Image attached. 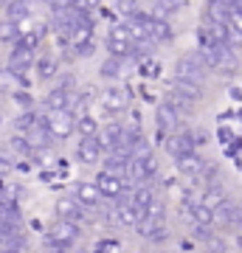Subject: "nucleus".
I'll use <instances>...</instances> for the list:
<instances>
[{"mask_svg":"<svg viewBox=\"0 0 242 253\" xmlns=\"http://www.w3.org/2000/svg\"><path fill=\"white\" fill-rule=\"evenodd\" d=\"M40 121L48 129L51 141H65V138L73 135V116L68 110H45L40 116Z\"/></svg>","mask_w":242,"mask_h":253,"instance_id":"nucleus-1","label":"nucleus"},{"mask_svg":"<svg viewBox=\"0 0 242 253\" xmlns=\"http://www.w3.org/2000/svg\"><path fill=\"white\" fill-rule=\"evenodd\" d=\"M208 76V68L206 62L200 59V54H183L175 65V79H183V82H192V84H200L203 87V82Z\"/></svg>","mask_w":242,"mask_h":253,"instance_id":"nucleus-2","label":"nucleus"},{"mask_svg":"<svg viewBox=\"0 0 242 253\" xmlns=\"http://www.w3.org/2000/svg\"><path fill=\"white\" fill-rule=\"evenodd\" d=\"M93 186L99 189L101 197H110V200L124 197L127 191H130V189H127V180H124V177H118V174H110V172H104V169H101V172L96 174Z\"/></svg>","mask_w":242,"mask_h":253,"instance_id":"nucleus-3","label":"nucleus"},{"mask_svg":"<svg viewBox=\"0 0 242 253\" xmlns=\"http://www.w3.org/2000/svg\"><path fill=\"white\" fill-rule=\"evenodd\" d=\"M155 172H158V158L152 152L141 155V158H133L130 166H127V177L130 180H138V183H146Z\"/></svg>","mask_w":242,"mask_h":253,"instance_id":"nucleus-4","label":"nucleus"},{"mask_svg":"<svg viewBox=\"0 0 242 253\" xmlns=\"http://www.w3.org/2000/svg\"><path fill=\"white\" fill-rule=\"evenodd\" d=\"M56 217L65 219V222H73V225H79V228H82V222H90L93 219L88 214V208H82L73 197H62L56 203Z\"/></svg>","mask_w":242,"mask_h":253,"instance_id":"nucleus-5","label":"nucleus"},{"mask_svg":"<svg viewBox=\"0 0 242 253\" xmlns=\"http://www.w3.org/2000/svg\"><path fill=\"white\" fill-rule=\"evenodd\" d=\"M79 236H82V228L79 225L59 219V222L51 225V231H48L45 239H48V242H54V245H65V248H71L73 242H79Z\"/></svg>","mask_w":242,"mask_h":253,"instance_id":"nucleus-6","label":"nucleus"},{"mask_svg":"<svg viewBox=\"0 0 242 253\" xmlns=\"http://www.w3.org/2000/svg\"><path fill=\"white\" fill-rule=\"evenodd\" d=\"M240 217H242L240 206L231 203V200H223L217 208H211V219H214V225H223V228L240 225Z\"/></svg>","mask_w":242,"mask_h":253,"instance_id":"nucleus-7","label":"nucleus"},{"mask_svg":"<svg viewBox=\"0 0 242 253\" xmlns=\"http://www.w3.org/2000/svg\"><path fill=\"white\" fill-rule=\"evenodd\" d=\"M163 146H166V152H169L172 158H180V155H186V152H194L192 129H183V132H172V135H166Z\"/></svg>","mask_w":242,"mask_h":253,"instance_id":"nucleus-8","label":"nucleus"},{"mask_svg":"<svg viewBox=\"0 0 242 253\" xmlns=\"http://www.w3.org/2000/svg\"><path fill=\"white\" fill-rule=\"evenodd\" d=\"M166 93L186 99L189 104H197V101L203 99V87H200V84H192V82H183V79H169L166 82Z\"/></svg>","mask_w":242,"mask_h":253,"instance_id":"nucleus-9","label":"nucleus"},{"mask_svg":"<svg viewBox=\"0 0 242 253\" xmlns=\"http://www.w3.org/2000/svg\"><path fill=\"white\" fill-rule=\"evenodd\" d=\"M135 228H138V234H141L144 239H149V242H163V239H169V228H166L163 219L141 217V222Z\"/></svg>","mask_w":242,"mask_h":253,"instance_id":"nucleus-10","label":"nucleus"},{"mask_svg":"<svg viewBox=\"0 0 242 253\" xmlns=\"http://www.w3.org/2000/svg\"><path fill=\"white\" fill-rule=\"evenodd\" d=\"M96 144H99L101 152H110L116 146H124V124H107L104 129H99Z\"/></svg>","mask_w":242,"mask_h":253,"instance_id":"nucleus-11","label":"nucleus"},{"mask_svg":"<svg viewBox=\"0 0 242 253\" xmlns=\"http://www.w3.org/2000/svg\"><path fill=\"white\" fill-rule=\"evenodd\" d=\"M133 161V155L127 152L124 146H116V149H110L107 158H104V172L110 174H118V177H127V166Z\"/></svg>","mask_w":242,"mask_h":253,"instance_id":"nucleus-12","label":"nucleus"},{"mask_svg":"<svg viewBox=\"0 0 242 253\" xmlns=\"http://www.w3.org/2000/svg\"><path fill=\"white\" fill-rule=\"evenodd\" d=\"M175 161H178V172L186 174L189 180H197L200 174H203V169H206V161L197 152H186V155H180V158H175Z\"/></svg>","mask_w":242,"mask_h":253,"instance_id":"nucleus-13","label":"nucleus"},{"mask_svg":"<svg viewBox=\"0 0 242 253\" xmlns=\"http://www.w3.org/2000/svg\"><path fill=\"white\" fill-rule=\"evenodd\" d=\"M73 200H76L82 208L93 211V208L101 203V194H99V189H96L93 183H76V186H73Z\"/></svg>","mask_w":242,"mask_h":253,"instance_id":"nucleus-14","label":"nucleus"},{"mask_svg":"<svg viewBox=\"0 0 242 253\" xmlns=\"http://www.w3.org/2000/svg\"><path fill=\"white\" fill-rule=\"evenodd\" d=\"M113 211H116V219H118V225H127V228H135L138 222H141V211L130 203V200H124L121 197V203H116L113 206Z\"/></svg>","mask_w":242,"mask_h":253,"instance_id":"nucleus-15","label":"nucleus"},{"mask_svg":"<svg viewBox=\"0 0 242 253\" xmlns=\"http://www.w3.org/2000/svg\"><path fill=\"white\" fill-rule=\"evenodd\" d=\"M26 141L31 149H48V146L54 144L51 141V135H48V129L43 126V121H40V116H37V121L26 129Z\"/></svg>","mask_w":242,"mask_h":253,"instance_id":"nucleus-16","label":"nucleus"},{"mask_svg":"<svg viewBox=\"0 0 242 253\" xmlns=\"http://www.w3.org/2000/svg\"><path fill=\"white\" fill-rule=\"evenodd\" d=\"M127 101H130V96L121 87H107V90L101 93V107L107 110V113H121V110H127Z\"/></svg>","mask_w":242,"mask_h":253,"instance_id":"nucleus-17","label":"nucleus"},{"mask_svg":"<svg viewBox=\"0 0 242 253\" xmlns=\"http://www.w3.org/2000/svg\"><path fill=\"white\" fill-rule=\"evenodd\" d=\"M146 31H149V40H152L155 45H158V42H169L172 37H175L169 23L161 20V17H155V14H149V20H146Z\"/></svg>","mask_w":242,"mask_h":253,"instance_id":"nucleus-18","label":"nucleus"},{"mask_svg":"<svg viewBox=\"0 0 242 253\" xmlns=\"http://www.w3.org/2000/svg\"><path fill=\"white\" fill-rule=\"evenodd\" d=\"M76 161L90 163V166L101 161V149H99V144H96V135L93 138H82L79 144H76Z\"/></svg>","mask_w":242,"mask_h":253,"instance_id":"nucleus-19","label":"nucleus"},{"mask_svg":"<svg viewBox=\"0 0 242 253\" xmlns=\"http://www.w3.org/2000/svg\"><path fill=\"white\" fill-rule=\"evenodd\" d=\"M155 118H158V132H166V135H172L175 129H178V124H180V118L175 116V110L163 101V104H158V113H155Z\"/></svg>","mask_w":242,"mask_h":253,"instance_id":"nucleus-20","label":"nucleus"},{"mask_svg":"<svg viewBox=\"0 0 242 253\" xmlns=\"http://www.w3.org/2000/svg\"><path fill=\"white\" fill-rule=\"evenodd\" d=\"M96 101V90L93 87H85L82 93H76L73 90V96H71V107H68V113L71 116H82V113H88V107Z\"/></svg>","mask_w":242,"mask_h":253,"instance_id":"nucleus-21","label":"nucleus"},{"mask_svg":"<svg viewBox=\"0 0 242 253\" xmlns=\"http://www.w3.org/2000/svg\"><path fill=\"white\" fill-rule=\"evenodd\" d=\"M3 9H6L9 23H23V20L31 17V0H9Z\"/></svg>","mask_w":242,"mask_h":253,"instance_id":"nucleus-22","label":"nucleus"},{"mask_svg":"<svg viewBox=\"0 0 242 253\" xmlns=\"http://www.w3.org/2000/svg\"><path fill=\"white\" fill-rule=\"evenodd\" d=\"M73 129L79 132V138H93V135H99V121L90 113H82V116L73 118Z\"/></svg>","mask_w":242,"mask_h":253,"instance_id":"nucleus-23","label":"nucleus"},{"mask_svg":"<svg viewBox=\"0 0 242 253\" xmlns=\"http://www.w3.org/2000/svg\"><path fill=\"white\" fill-rule=\"evenodd\" d=\"M127 200H130V203H133V206L144 214V208H146V206H149V203L155 200V191H152V186L141 183V186H135V189L130 191V197H127Z\"/></svg>","mask_w":242,"mask_h":253,"instance_id":"nucleus-24","label":"nucleus"},{"mask_svg":"<svg viewBox=\"0 0 242 253\" xmlns=\"http://www.w3.org/2000/svg\"><path fill=\"white\" fill-rule=\"evenodd\" d=\"M34 62V51L26 45H20V42H14L11 45V54H9V68H23V65H31Z\"/></svg>","mask_w":242,"mask_h":253,"instance_id":"nucleus-25","label":"nucleus"},{"mask_svg":"<svg viewBox=\"0 0 242 253\" xmlns=\"http://www.w3.org/2000/svg\"><path fill=\"white\" fill-rule=\"evenodd\" d=\"M237 68H240V59H237V54H234V51H223V54H220V59H217V65L211 68V71L223 73V76H234V73H237Z\"/></svg>","mask_w":242,"mask_h":253,"instance_id":"nucleus-26","label":"nucleus"},{"mask_svg":"<svg viewBox=\"0 0 242 253\" xmlns=\"http://www.w3.org/2000/svg\"><path fill=\"white\" fill-rule=\"evenodd\" d=\"M71 96L73 93H68V90H51L48 96H45V110H68L71 107Z\"/></svg>","mask_w":242,"mask_h":253,"instance_id":"nucleus-27","label":"nucleus"},{"mask_svg":"<svg viewBox=\"0 0 242 253\" xmlns=\"http://www.w3.org/2000/svg\"><path fill=\"white\" fill-rule=\"evenodd\" d=\"M228 14H231V9H228V3H225V0H208L206 20H211V23H225Z\"/></svg>","mask_w":242,"mask_h":253,"instance_id":"nucleus-28","label":"nucleus"},{"mask_svg":"<svg viewBox=\"0 0 242 253\" xmlns=\"http://www.w3.org/2000/svg\"><path fill=\"white\" fill-rule=\"evenodd\" d=\"M99 73L104 79H118L121 73H124V59H116V56H110L104 62L99 65Z\"/></svg>","mask_w":242,"mask_h":253,"instance_id":"nucleus-29","label":"nucleus"},{"mask_svg":"<svg viewBox=\"0 0 242 253\" xmlns=\"http://www.w3.org/2000/svg\"><path fill=\"white\" fill-rule=\"evenodd\" d=\"M223 200H228V197H225V191L220 189V186H208L197 203H200V206H206V208H217L220 203H223Z\"/></svg>","mask_w":242,"mask_h":253,"instance_id":"nucleus-30","label":"nucleus"},{"mask_svg":"<svg viewBox=\"0 0 242 253\" xmlns=\"http://www.w3.org/2000/svg\"><path fill=\"white\" fill-rule=\"evenodd\" d=\"M166 104H169V107L175 110V116H178L180 121L192 116V104H189L186 99H180V96H172V93H166Z\"/></svg>","mask_w":242,"mask_h":253,"instance_id":"nucleus-31","label":"nucleus"},{"mask_svg":"<svg viewBox=\"0 0 242 253\" xmlns=\"http://www.w3.org/2000/svg\"><path fill=\"white\" fill-rule=\"evenodd\" d=\"M20 40V28H17V23H9V20H3V23H0V42H3V45H14V42H17Z\"/></svg>","mask_w":242,"mask_h":253,"instance_id":"nucleus-32","label":"nucleus"},{"mask_svg":"<svg viewBox=\"0 0 242 253\" xmlns=\"http://www.w3.org/2000/svg\"><path fill=\"white\" fill-rule=\"evenodd\" d=\"M54 73H56L54 56H40V59H37V76H40V79H51Z\"/></svg>","mask_w":242,"mask_h":253,"instance_id":"nucleus-33","label":"nucleus"},{"mask_svg":"<svg viewBox=\"0 0 242 253\" xmlns=\"http://www.w3.org/2000/svg\"><path fill=\"white\" fill-rule=\"evenodd\" d=\"M138 71H141V76H146V79H155V76L161 73V65L155 62V59H149V56H144L141 65H138Z\"/></svg>","mask_w":242,"mask_h":253,"instance_id":"nucleus-34","label":"nucleus"},{"mask_svg":"<svg viewBox=\"0 0 242 253\" xmlns=\"http://www.w3.org/2000/svg\"><path fill=\"white\" fill-rule=\"evenodd\" d=\"M118 14H124V17H130L133 20L138 11H141V6H138V0H118Z\"/></svg>","mask_w":242,"mask_h":253,"instance_id":"nucleus-35","label":"nucleus"},{"mask_svg":"<svg viewBox=\"0 0 242 253\" xmlns=\"http://www.w3.org/2000/svg\"><path fill=\"white\" fill-rule=\"evenodd\" d=\"M107 42H133V40H130V34H127V26H124V23L110 28V31H107Z\"/></svg>","mask_w":242,"mask_h":253,"instance_id":"nucleus-36","label":"nucleus"},{"mask_svg":"<svg viewBox=\"0 0 242 253\" xmlns=\"http://www.w3.org/2000/svg\"><path fill=\"white\" fill-rule=\"evenodd\" d=\"M11 90H14V76H11L9 68H0V93L9 96Z\"/></svg>","mask_w":242,"mask_h":253,"instance_id":"nucleus-37","label":"nucleus"},{"mask_svg":"<svg viewBox=\"0 0 242 253\" xmlns=\"http://www.w3.org/2000/svg\"><path fill=\"white\" fill-rule=\"evenodd\" d=\"M225 26L242 37V9H231V14H228V20H225Z\"/></svg>","mask_w":242,"mask_h":253,"instance_id":"nucleus-38","label":"nucleus"},{"mask_svg":"<svg viewBox=\"0 0 242 253\" xmlns=\"http://www.w3.org/2000/svg\"><path fill=\"white\" fill-rule=\"evenodd\" d=\"M34 121H37V113H31V110H26V113H20V116H17V121H14V126H17L20 132H26V129H28L31 124H34Z\"/></svg>","mask_w":242,"mask_h":253,"instance_id":"nucleus-39","label":"nucleus"},{"mask_svg":"<svg viewBox=\"0 0 242 253\" xmlns=\"http://www.w3.org/2000/svg\"><path fill=\"white\" fill-rule=\"evenodd\" d=\"M11 149H14V152H20V155H28V152H31V146H28L26 135H20V132L11 138Z\"/></svg>","mask_w":242,"mask_h":253,"instance_id":"nucleus-40","label":"nucleus"},{"mask_svg":"<svg viewBox=\"0 0 242 253\" xmlns=\"http://www.w3.org/2000/svg\"><path fill=\"white\" fill-rule=\"evenodd\" d=\"M96 253H118V242L116 239H99L96 242Z\"/></svg>","mask_w":242,"mask_h":253,"instance_id":"nucleus-41","label":"nucleus"},{"mask_svg":"<svg viewBox=\"0 0 242 253\" xmlns=\"http://www.w3.org/2000/svg\"><path fill=\"white\" fill-rule=\"evenodd\" d=\"M14 96V101H17L20 107H26V110H31V104H34V96L28 90H17V93H11Z\"/></svg>","mask_w":242,"mask_h":253,"instance_id":"nucleus-42","label":"nucleus"},{"mask_svg":"<svg viewBox=\"0 0 242 253\" xmlns=\"http://www.w3.org/2000/svg\"><path fill=\"white\" fill-rule=\"evenodd\" d=\"M73 54L79 56V59H88V56H93V54H96V45H93V42H85V45H76V48H73Z\"/></svg>","mask_w":242,"mask_h":253,"instance_id":"nucleus-43","label":"nucleus"},{"mask_svg":"<svg viewBox=\"0 0 242 253\" xmlns=\"http://www.w3.org/2000/svg\"><path fill=\"white\" fill-rule=\"evenodd\" d=\"M99 6H101V0H79V9H85V11H99Z\"/></svg>","mask_w":242,"mask_h":253,"instance_id":"nucleus-44","label":"nucleus"},{"mask_svg":"<svg viewBox=\"0 0 242 253\" xmlns=\"http://www.w3.org/2000/svg\"><path fill=\"white\" fill-rule=\"evenodd\" d=\"M11 166H14V163H11V155H0V177L9 172Z\"/></svg>","mask_w":242,"mask_h":253,"instance_id":"nucleus-45","label":"nucleus"},{"mask_svg":"<svg viewBox=\"0 0 242 253\" xmlns=\"http://www.w3.org/2000/svg\"><path fill=\"white\" fill-rule=\"evenodd\" d=\"M45 251H48V253H68L71 248H65V245H54V242H48V239H45Z\"/></svg>","mask_w":242,"mask_h":253,"instance_id":"nucleus-46","label":"nucleus"},{"mask_svg":"<svg viewBox=\"0 0 242 253\" xmlns=\"http://www.w3.org/2000/svg\"><path fill=\"white\" fill-rule=\"evenodd\" d=\"M163 3H166V6H172V9L178 11V9H180V6H186L189 0H163Z\"/></svg>","mask_w":242,"mask_h":253,"instance_id":"nucleus-47","label":"nucleus"},{"mask_svg":"<svg viewBox=\"0 0 242 253\" xmlns=\"http://www.w3.org/2000/svg\"><path fill=\"white\" fill-rule=\"evenodd\" d=\"M234 239H237V245L242 248V225H237V234H234Z\"/></svg>","mask_w":242,"mask_h":253,"instance_id":"nucleus-48","label":"nucleus"},{"mask_svg":"<svg viewBox=\"0 0 242 253\" xmlns=\"http://www.w3.org/2000/svg\"><path fill=\"white\" fill-rule=\"evenodd\" d=\"M3 253H28V251H3Z\"/></svg>","mask_w":242,"mask_h":253,"instance_id":"nucleus-49","label":"nucleus"},{"mask_svg":"<svg viewBox=\"0 0 242 253\" xmlns=\"http://www.w3.org/2000/svg\"><path fill=\"white\" fill-rule=\"evenodd\" d=\"M6 3H9V0H0V6H6Z\"/></svg>","mask_w":242,"mask_h":253,"instance_id":"nucleus-50","label":"nucleus"},{"mask_svg":"<svg viewBox=\"0 0 242 253\" xmlns=\"http://www.w3.org/2000/svg\"><path fill=\"white\" fill-rule=\"evenodd\" d=\"M0 124H3V116H0Z\"/></svg>","mask_w":242,"mask_h":253,"instance_id":"nucleus-51","label":"nucleus"},{"mask_svg":"<svg viewBox=\"0 0 242 253\" xmlns=\"http://www.w3.org/2000/svg\"><path fill=\"white\" fill-rule=\"evenodd\" d=\"M240 225H242V217H240Z\"/></svg>","mask_w":242,"mask_h":253,"instance_id":"nucleus-52","label":"nucleus"},{"mask_svg":"<svg viewBox=\"0 0 242 253\" xmlns=\"http://www.w3.org/2000/svg\"><path fill=\"white\" fill-rule=\"evenodd\" d=\"M183 253H192V251H183Z\"/></svg>","mask_w":242,"mask_h":253,"instance_id":"nucleus-53","label":"nucleus"}]
</instances>
